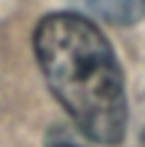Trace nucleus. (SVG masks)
<instances>
[{
  "instance_id": "1",
  "label": "nucleus",
  "mask_w": 145,
  "mask_h": 147,
  "mask_svg": "<svg viewBox=\"0 0 145 147\" xmlns=\"http://www.w3.org/2000/svg\"><path fill=\"white\" fill-rule=\"evenodd\" d=\"M32 46L51 94L78 131L102 147L124 142L129 126L124 72L97 24L73 11L48 13L38 22Z\"/></svg>"
},
{
  "instance_id": "3",
  "label": "nucleus",
  "mask_w": 145,
  "mask_h": 147,
  "mask_svg": "<svg viewBox=\"0 0 145 147\" xmlns=\"http://www.w3.org/2000/svg\"><path fill=\"white\" fill-rule=\"evenodd\" d=\"M132 147H145V94L137 105V118H134V144Z\"/></svg>"
},
{
  "instance_id": "2",
  "label": "nucleus",
  "mask_w": 145,
  "mask_h": 147,
  "mask_svg": "<svg viewBox=\"0 0 145 147\" xmlns=\"http://www.w3.org/2000/svg\"><path fill=\"white\" fill-rule=\"evenodd\" d=\"M108 24L129 27L145 16V0H81Z\"/></svg>"
},
{
  "instance_id": "4",
  "label": "nucleus",
  "mask_w": 145,
  "mask_h": 147,
  "mask_svg": "<svg viewBox=\"0 0 145 147\" xmlns=\"http://www.w3.org/2000/svg\"><path fill=\"white\" fill-rule=\"evenodd\" d=\"M57 147H75V144H70V142H62V144H57Z\"/></svg>"
}]
</instances>
